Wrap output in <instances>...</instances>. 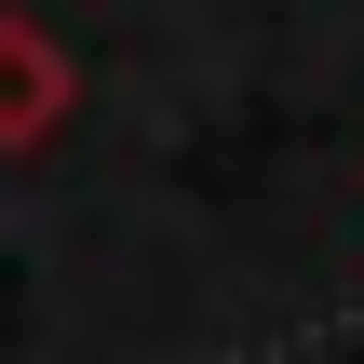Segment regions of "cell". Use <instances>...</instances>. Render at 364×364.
<instances>
[{
	"instance_id": "cell-1",
	"label": "cell",
	"mask_w": 364,
	"mask_h": 364,
	"mask_svg": "<svg viewBox=\"0 0 364 364\" xmlns=\"http://www.w3.org/2000/svg\"><path fill=\"white\" fill-rule=\"evenodd\" d=\"M68 108H81L68 41H54V27H27V14H0V149H41Z\"/></svg>"
}]
</instances>
